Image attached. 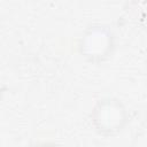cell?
<instances>
[{"instance_id":"1","label":"cell","mask_w":147,"mask_h":147,"mask_svg":"<svg viewBox=\"0 0 147 147\" xmlns=\"http://www.w3.org/2000/svg\"><path fill=\"white\" fill-rule=\"evenodd\" d=\"M130 121L125 103L114 96L99 99L91 111V122L95 132L102 137H116L124 131Z\"/></svg>"},{"instance_id":"3","label":"cell","mask_w":147,"mask_h":147,"mask_svg":"<svg viewBox=\"0 0 147 147\" xmlns=\"http://www.w3.org/2000/svg\"><path fill=\"white\" fill-rule=\"evenodd\" d=\"M145 67H146V71H147V56H146V60H145Z\"/></svg>"},{"instance_id":"2","label":"cell","mask_w":147,"mask_h":147,"mask_svg":"<svg viewBox=\"0 0 147 147\" xmlns=\"http://www.w3.org/2000/svg\"><path fill=\"white\" fill-rule=\"evenodd\" d=\"M115 45V34L108 25L92 24L82 34L78 41V52L85 61L101 64L113 55Z\"/></svg>"}]
</instances>
